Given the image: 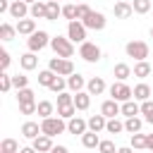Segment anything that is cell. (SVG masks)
I'll return each instance as SVG.
<instances>
[{"label":"cell","mask_w":153,"mask_h":153,"mask_svg":"<svg viewBox=\"0 0 153 153\" xmlns=\"http://www.w3.org/2000/svg\"><path fill=\"white\" fill-rule=\"evenodd\" d=\"M50 48H53V53L57 57H65V60H69L74 55V43L67 36H53L50 38Z\"/></svg>","instance_id":"1"},{"label":"cell","mask_w":153,"mask_h":153,"mask_svg":"<svg viewBox=\"0 0 153 153\" xmlns=\"http://www.w3.org/2000/svg\"><path fill=\"white\" fill-rule=\"evenodd\" d=\"M41 131L45 134V136H50V139H55L57 134H62V131H67V120H62V117H48V120H41Z\"/></svg>","instance_id":"2"},{"label":"cell","mask_w":153,"mask_h":153,"mask_svg":"<svg viewBox=\"0 0 153 153\" xmlns=\"http://www.w3.org/2000/svg\"><path fill=\"white\" fill-rule=\"evenodd\" d=\"M124 53H127V57H134L136 62H143V60L148 57L151 48H148L146 41H129V43L124 45Z\"/></svg>","instance_id":"3"},{"label":"cell","mask_w":153,"mask_h":153,"mask_svg":"<svg viewBox=\"0 0 153 153\" xmlns=\"http://www.w3.org/2000/svg\"><path fill=\"white\" fill-rule=\"evenodd\" d=\"M108 91H110V98L117 100V103H127V100L134 98V88L127 86V81H115Z\"/></svg>","instance_id":"4"},{"label":"cell","mask_w":153,"mask_h":153,"mask_svg":"<svg viewBox=\"0 0 153 153\" xmlns=\"http://www.w3.org/2000/svg\"><path fill=\"white\" fill-rule=\"evenodd\" d=\"M45 45H50V36H48V31H43V29H38L36 33H31V36L26 38L29 53H38V50H43Z\"/></svg>","instance_id":"5"},{"label":"cell","mask_w":153,"mask_h":153,"mask_svg":"<svg viewBox=\"0 0 153 153\" xmlns=\"http://www.w3.org/2000/svg\"><path fill=\"white\" fill-rule=\"evenodd\" d=\"M79 57L84 60V62H98L100 57H103V50L96 45V43H91V41H84L81 45H79Z\"/></svg>","instance_id":"6"},{"label":"cell","mask_w":153,"mask_h":153,"mask_svg":"<svg viewBox=\"0 0 153 153\" xmlns=\"http://www.w3.org/2000/svg\"><path fill=\"white\" fill-rule=\"evenodd\" d=\"M48 69H53L57 76H72L74 74V65H72V60H65V57H50V62H48Z\"/></svg>","instance_id":"7"},{"label":"cell","mask_w":153,"mask_h":153,"mask_svg":"<svg viewBox=\"0 0 153 153\" xmlns=\"http://www.w3.org/2000/svg\"><path fill=\"white\" fill-rule=\"evenodd\" d=\"M81 24H84L86 29H91V31H103V29H105V24H108V19H105V14H103V12L91 10V14H88L86 19H81Z\"/></svg>","instance_id":"8"},{"label":"cell","mask_w":153,"mask_h":153,"mask_svg":"<svg viewBox=\"0 0 153 153\" xmlns=\"http://www.w3.org/2000/svg\"><path fill=\"white\" fill-rule=\"evenodd\" d=\"M67 38H69L72 43H79V45H81V43L86 41V26H84L79 19H76V22H69V24H67Z\"/></svg>","instance_id":"9"},{"label":"cell","mask_w":153,"mask_h":153,"mask_svg":"<svg viewBox=\"0 0 153 153\" xmlns=\"http://www.w3.org/2000/svg\"><path fill=\"white\" fill-rule=\"evenodd\" d=\"M7 14H10L12 19H17V22H22V19H26V17L31 14V5H26L24 0H12Z\"/></svg>","instance_id":"10"},{"label":"cell","mask_w":153,"mask_h":153,"mask_svg":"<svg viewBox=\"0 0 153 153\" xmlns=\"http://www.w3.org/2000/svg\"><path fill=\"white\" fill-rule=\"evenodd\" d=\"M100 115H105L108 120H112V117L122 115V103H117V100H112V98L103 100V105H100Z\"/></svg>","instance_id":"11"},{"label":"cell","mask_w":153,"mask_h":153,"mask_svg":"<svg viewBox=\"0 0 153 153\" xmlns=\"http://www.w3.org/2000/svg\"><path fill=\"white\" fill-rule=\"evenodd\" d=\"M67 131L69 134H76V136H84L88 131V122L81 120V117H72V120H67Z\"/></svg>","instance_id":"12"},{"label":"cell","mask_w":153,"mask_h":153,"mask_svg":"<svg viewBox=\"0 0 153 153\" xmlns=\"http://www.w3.org/2000/svg\"><path fill=\"white\" fill-rule=\"evenodd\" d=\"M31 146L38 151V153H50L55 146H53V139L50 136H45V134H41V136H36L33 141H31Z\"/></svg>","instance_id":"13"},{"label":"cell","mask_w":153,"mask_h":153,"mask_svg":"<svg viewBox=\"0 0 153 153\" xmlns=\"http://www.w3.org/2000/svg\"><path fill=\"white\" fill-rule=\"evenodd\" d=\"M112 12H115V17H117V19H129V17L134 14V7H131V2H124V0H120V2H115Z\"/></svg>","instance_id":"14"},{"label":"cell","mask_w":153,"mask_h":153,"mask_svg":"<svg viewBox=\"0 0 153 153\" xmlns=\"http://www.w3.org/2000/svg\"><path fill=\"white\" fill-rule=\"evenodd\" d=\"M105 79L103 76H93V79H88V84H86V91L91 93V96H100V93H105Z\"/></svg>","instance_id":"15"},{"label":"cell","mask_w":153,"mask_h":153,"mask_svg":"<svg viewBox=\"0 0 153 153\" xmlns=\"http://www.w3.org/2000/svg\"><path fill=\"white\" fill-rule=\"evenodd\" d=\"M41 134H43V131H41V124H38V122H31V120H29V122L22 124V136H24V139H31V141H33V139L41 136Z\"/></svg>","instance_id":"16"},{"label":"cell","mask_w":153,"mask_h":153,"mask_svg":"<svg viewBox=\"0 0 153 153\" xmlns=\"http://www.w3.org/2000/svg\"><path fill=\"white\" fill-rule=\"evenodd\" d=\"M36 31H38V29H36V19L26 17V19H22V22H17V33L31 36V33H36Z\"/></svg>","instance_id":"17"},{"label":"cell","mask_w":153,"mask_h":153,"mask_svg":"<svg viewBox=\"0 0 153 153\" xmlns=\"http://www.w3.org/2000/svg\"><path fill=\"white\" fill-rule=\"evenodd\" d=\"M86 84H88V81H86L81 74H76V72H74L72 76H67V88H69L72 93H79V91H84V86H86Z\"/></svg>","instance_id":"18"},{"label":"cell","mask_w":153,"mask_h":153,"mask_svg":"<svg viewBox=\"0 0 153 153\" xmlns=\"http://www.w3.org/2000/svg\"><path fill=\"white\" fill-rule=\"evenodd\" d=\"M19 65H22L24 72L36 69V67H38V57H36V53H24V55H19Z\"/></svg>","instance_id":"19"},{"label":"cell","mask_w":153,"mask_h":153,"mask_svg":"<svg viewBox=\"0 0 153 153\" xmlns=\"http://www.w3.org/2000/svg\"><path fill=\"white\" fill-rule=\"evenodd\" d=\"M86 122H88V131H96V134H98V131H103V129H105L108 117H105V115H91Z\"/></svg>","instance_id":"20"},{"label":"cell","mask_w":153,"mask_h":153,"mask_svg":"<svg viewBox=\"0 0 153 153\" xmlns=\"http://www.w3.org/2000/svg\"><path fill=\"white\" fill-rule=\"evenodd\" d=\"M112 74H115V79H117V81H127L134 72H131V67H129L127 62H117V65H115V69H112Z\"/></svg>","instance_id":"21"},{"label":"cell","mask_w":153,"mask_h":153,"mask_svg":"<svg viewBox=\"0 0 153 153\" xmlns=\"http://www.w3.org/2000/svg\"><path fill=\"white\" fill-rule=\"evenodd\" d=\"M31 19H45L48 17V2H43V0H38V2H33L31 5V14H29Z\"/></svg>","instance_id":"22"},{"label":"cell","mask_w":153,"mask_h":153,"mask_svg":"<svg viewBox=\"0 0 153 153\" xmlns=\"http://www.w3.org/2000/svg\"><path fill=\"white\" fill-rule=\"evenodd\" d=\"M88 105H91V93H88V91L74 93V108H76V110H88Z\"/></svg>","instance_id":"23"},{"label":"cell","mask_w":153,"mask_h":153,"mask_svg":"<svg viewBox=\"0 0 153 153\" xmlns=\"http://www.w3.org/2000/svg\"><path fill=\"white\" fill-rule=\"evenodd\" d=\"M131 72H134V76H139V79H146V76H151L153 67H151V62H148V60H143V62H136Z\"/></svg>","instance_id":"24"},{"label":"cell","mask_w":153,"mask_h":153,"mask_svg":"<svg viewBox=\"0 0 153 153\" xmlns=\"http://www.w3.org/2000/svg\"><path fill=\"white\" fill-rule=\"evenodd\" d=\"M134 100H141V103H143V100H151V86L143 84V81L136 84V86H134Z\"/></svg>","instance_id":"25"},{"label":"cell","mask_w":153,"mask_h":153,"mask_svg":"<svg viewBox=\"0 0 153 153\" xmlns=\"http://www.w3.org/2000/svg\"><path fill=\"white\" fill-rule=\"evenodd\" d=\"M36 115H41V120H48V117L55 115V105H53L50 100H38V110H36Z\"/></svg>","instance_id":"26"},{"label":"cell","mask_w":153,"mask_h":153,"mask_svg":"<svg viewBox=\"0 0 153 153\" xmlns=\"http://www.w3.org/2000/svg\"><path fill=\"white\" fill-rule=\"evenodd\" d=\"M122 115H124V117H136V115H141V105L131 98V100L122 103Z\"/></svg>","instance_id":"27"},{"label":"cell","mask_w":153,"mask_h":153,"mask_svg":"<svg viewBox=\"0 0 153 153\" xmlns=\"http://www.w3.org/2000/svg\"><path fill=\"white\" fill-rule=\"evenodd\" d=\"M141 127H143V120L141 117H127L124 120V131H129V134H139Z\"/></svg>","instance_id":"28"},{"label":"cell","mask_w":153,"mask_h":153,"mask_svg":"<svg viewBox=\"0 0 153 153\" xmlns=\"http://www.w3.org/2000/svg\"><path fill=\"white\" fill-rule=\"evenodd\" d=\"M48 2V22H57V17H62V5L60 2H53V0H45Z\"/></svg>","instance_id":"29"},{"label":"cell","mask_w":153,"mask_h":153,"mask_svg":"<svg viewBox=\"0 0 153 153\" xmlns=\"http://www.w3.org/2000/svg\"><path fill=\"white\" fill-rule=\"evenodd\" d=\"M55 79H57V74H55L53 69H43V72H38V84L45 86V88H50Z\"/></svg>","instance_id":"30"},{"label":"cell","mask_w":153,"mask_h":153,"mask_svg":"<svg viewBox=\"0 0 153 153\" xmlns=\"http://www.w3.org/2000/svg\"><path fill=\"white\" fill-rule=\"evenodd\" d=\"M98 143H100V136H98L96 131H86V134L81 136V146H84V148H98Z\"/></svg>","instance_id":"31"},{"label":"cell","mask_w":153,"mask_h":153,"mask_svg":"<svg viewBox=\"0 0 153 153\" xmlns=\"http://www.w3.org/2000/svg\"><path fill=\"white\" fill-rule=\"evenodd\" d=\"M17 33V26H12L10 22H2L0 24V41H12Z\"/></svg>","instance_id":"32"},{"label":"cell","mask_w":153,"mask_h":153,"mask_svg":"<svg viewBox=\"0 0 153 153\" xmlns=\"http://www.w3.org/2000/svg\"><path fill=\"white\" fill-rule=\"evenodd\" d=\"M22 148H19V143L14 141V139H2V143H0V153H19Z\"/></svg>","instance_id":"33"},{"label":"cell","mask_w":153,"mask_h":153,"mask_svg":"<svg viewBox=\"0 0 153 153\" xmlns=\"http://www.w3.org/2000/svg\"><path fill=\"white\" fill-rule=\"evenodd\" d=\"M105 131H108V134H120V131H124V122H120L117 117H112V120H108Z\"/></svg>","instance_id":"34"},{"label":"cell","mask_w":153,"mask_h":153,"mask_svg":"<svg viewBox=\"0 0 153 153\" xmlns=\"http://www.w3.org/2000/svg\"><path fill=\"white\" fill-rule=\"evenodd\" d=\"M33 96H36V93H33L31 88H22V91H17V103H36Z\"/></svg>","instance_id":"35"},{"label":"cell","mask_w":153,"mask_h":153,"mask_svg":"<svg viewBox=\"0 0 153 153\" xmlns=\"http://www.w3.org/2000/svg\"><path fill=\"white\" fill-rule=\"evenodd\" d=\"M141 115L148 124H153V100H143L141 103Z\"/></svg>","instance_id":"36"},{"label":"cell","mask_w":153,"mask_h":153,"mask_svg":"<svg viewBox=\"0 0 153 153\" xmlns=\"http://www.w3.org/2000/svg\"><path fill=\"white\" fill-rule=\"evenodd\" d=\"M62 17H65V19H69V22H76V19H79L76 5H62Z\"/></svg>","instance_id":"37"},{"label":"cell","mask_w":153,"mask_h":153,"mask_svg":"<svg viewBox=\"0 0 153 153\" xmlns=\"http://www.w3.org/2000/svg\"><path fill=\"white\" fill-rule=\"evenodd\" d=\"M12 86H14L17 91L29 88V76H26V74H14V76H12Z\"/></svg>","instance_id":"38"},{"label":"cell","mask_w":153,"mask_h":153,"mask_svg":"<svg viewBox=\"0 0 153 153\" xmlns=\"http://www.w3.org/2000/svg\"><path fill=\"white\" fill-rule=\"evenodd\" d=\"M129 146L136 151V148H146V134H131V139H129Z\"/></svg>","instance_id":"39"},{"label":"cell","mask_w":153,"mask_h":153,"mask_svg":"<svg viewBox=\"0 0 153 153\" xmlns=\"http://www.w3.org/2000/svg\"><path fill=\"white\" fill-rule=\"evenodd\" d=\"M131 7H134V14H146L151 10V0H134Z\"/></svg>","instance_id":"40"},{"label":"cell","mask_w":153,"mask_h":153,"mask_svg":"<svg viewBox=\"0 0 153 153\" xmlns=\"http://www.w3.org/2000/svg\"><path fill=\"white\" fill-rule=\"evenodd\" d=\"M10 88H14V86H12V74L0 72V91H2V93H7Z\"/></svg>","instance_id":"41"},{"label":"cell","mask_w":153,"mask_h":153,"mask_svg":"<svg viewBox=\"0 0 153 153\" xmlns=\"http://www.w3.org/2000/svg\"><path fill=\"white\" fill-rule=\"evenodd\" d=\"M57 117H62V120H72V117H76V108H74V105L57 108Z\"/></svg>","instance_id":"42"},{"label":"cell","mask_w":153,"mask_h":153,"mask_svg":"<svg viewBox=\"0 0 153 153\" xmlns=\"http://www.w3.org/2000/svg\"><path fill=\"white\" fill-rule=\"evenodd\" d=\"M98 153H117L115 141H110V139H100V143H98Z\"/></svg>","instance_id":"43"},{"label":"cell","mask_w":153,"mask_h":153,"mask_svg":"<svg viewBox=\"0 0 153 153\" xmlns=\"http://www.w3.org/2000/svg\"><path fill=\"white\" fill-rule=\"evenodd\" d=\"M65 88H67V76H57L53 81V86H50L53 93H65Z\"/></svg>","instance_id":"44"},{"label":"cell","mask_w":153,"mask_h":153,"mask_svg":"<svg viewBox=\"0 0 153 153\" xmlns=\"http://www.w3.org/2000/svg\"><path fill=\"white\" fill-rule=\"evenodd\" d=\"M65 105H74V96H72L69 91L57 93V108H65Z\"/></svg>","instance_id":"45"},{"label":"cell","mask_w":153,"mask_h":153,"mask_svg":"<svg viewBox=\"0 0 153 153\" xmlns=\"http://www.w3.org/2000/svg\"><path fill=\"white\" fill-rule=\"evenodd\" d=\"M38 110V103H19V112L22 115H33Z\"/></svg>","instance_id":"46"},{"label":"cell","mask_w":153,"mask_h":153,"mask_svg":"<svg viewBox=\"0 0 153 153\" xmlns=\"http://www.w3.org/2000/svg\"><path fill=\"white\" fill-rule=\"evenodd\" d=\"M10 62H12V57H10V53H7V50H0V69H2V72H7V67H10Z\"/></svg>","instance_id":"47"},{"label":"cell","mask_w":153,"mask_h":153,"mask_svg":"<svg viewBox=\"0 0 153 153\" xmlns=\"http://www.w3.org/2000/svg\"><path fill=\"white\" fill-rule=\"evenodd\" d=\"M76 12H79V22H81V19H86V17L91 14V7H88L86 2H79V5H76Z\"/></svg>","instance_id":"48"},{"label":"cell","mask_w":153,"mask_h":153,"mask_svg":"<svg viewBox=\"0 0 153 153\" xmlns=\"http://www.w3.org/2000/svg\"><path fill=\"white\" fill-rule=\"evenodd\" d=\"M10 0H0V14H5V12H10Z\"/></svg>","instance_id":"49"},{"label":"cell","mask_w":153,"mask_h":153,"mask_svg":"<svg viewBox=\"0 0 153 153\" xmlns=\"http://www.w3.org/2000/svg\"><path fill=\"white\" fill-rule=\"evenodd\" d=\"M146 148L153 151V134H146Z\"/></svg>","instance_id":"50"},{"label":"cell","mask_w":153,"mask_h":153,"mask_svg":"<svg viewBox=\"0 0 153 153\" xmlns=\"http://www.w3.org/2000/svg\"><path fill=\"white\" fill-rule=\"evenodd\" d=\"M117 153H134V148H131V146H120Z\"/></svg>","instance_id":"51"},{"label":"cell","mask_w":153,"mask_h":153,"mask_svg":"<svg viewBox=\"0 0 153 153\" xmlns=\"http://www.w3.org/2000/svg\"><path fill=\"white\" fill-rule=\"evenodd\" d=\"M50 153H69V151H67V146H55Z\"/></svg>","instance_id":"52"},{"label":"cell","mask_w":153,"mask_h":153,"mask_svg":"<svg viewBox=\"0 0 153 153\" xmlns=\"http://www.w3.org/2000/svg\"><path fill=\"white\" fill-rule=\"evenodd\" d=\"M19 153H38V151H36V148H33V146H24V148H22V151H19Z\"/></svg>","instance_id":"53"},{"label":"cell","mask_w":153,"mask_h":153,"mask_svg":"<svg viewBox=\"0 0 153 153\" xmlns=\"http://www.w3.org/2000/svg\"><path fill=\"white\" fill-rule=\"evenodd\" d=\"M24 2H26V5H33V2H38V0H24Z\"/></svg>","instance_id":"54"},{"label":"cell","mask_w":153,"mask_h":153,"mask_svg":"<svg viewBox=\"0 0 153 153\" xmlns=\"http://www.w3.org/2000/svg\"><path fill=\"white\" fill-rule=\"evenodd\" d=\"M151 38H153V26H151Z\"/></svg>","instance_id":"55"},{"label":"cell","mask_w":153,"mask_h":153,"mask_svg":"<svg viewBox=\"0 0 153 153\" xmlns=\"http://www.w3.org/2000/svg\"><path fill=\"white\" fill-rule=\"evenodd\" d=\"M53 2H62V0H53Z\"/></svg>","instance_id":"56"}]
</instances>
